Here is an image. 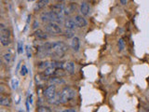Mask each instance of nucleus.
<instances>
[{
  "mask_svg": "<svg viewBox=\"0 0 149 112\" xmlns=\"http://www.w3.org/2000/svg\"><path fill=\"white\" fill-rule=\"evenodd\" d=\"M0 41H1V44L5 47L8 46L11 43L10 37H6V36H0Z\"/></svg>",
  "mask_w": 149,
  "mask_h": 112,
  "instance_id": "nucleus-17",
  "label": "nucleus"
},
{
  "mask_svg": "<svg viewBox=\"0 0 149 112\" xmlns=\"http://www.w3.org/2000/svg\"><path fill=\"white\" fill-rule=\"evenodd\" d=\"M61 112H77V111H76V109H74V108H68V109L63 110V111H61Z\"/></svg>",
  "mask_w": 149,
  "mask_h": 112,
  "instance_id": "nucleus-27",
  "label": "nucleus"
},
{
  "mask_svg": "<svg viewBox=\"0 0 149 112\" xmlns=\"http://www.w3.org/2000/svg\"><path fill=\"white\" fill-rule=\"evenodd\" d=\"M64 26L66 28V30H70V31H74L76 28L77 27L76 22H74V19H68L64 22Z\"/></svg>",
  "mask_w": 149,
  "mask_h": 112,
  "instance_id": "nucleus-8",
  "label": "nucleus"
},
{
  "mask_svg": "<svg viewBox=\"0 0 149 112\" xmlns=\"http://www.w3.org/2000/svg\"><path fill=\"white\" fill-rule=\"evenodd\" d=\"M25 105H26V110H27V112H29L30 111V107H29V101H28V99L25 102Z\"/></svg>",
  "mask_w": 149,
  "mask_h": 112,
  "instance_id": "nucleus-28",
  "label": "nucleus"
},
{
  "mask_svg": "<svg viewBox=\"0 0 149 112\" xmlns=\"http://www.w3.org/2000/svg\"><path fill=\"white\" fill-rule=\"evenodd\" d=\"M63 69L64 71L70 74V75H73L74 73V64L73 62H66L64 63L63 64Z\"/></svg>",
  "mask_w": 149,
  "mask_h": 112,
  "instance_id": "nucleus-9",
  "label": "nucleus"
},
{
  "mask_svg": "<svg viewBox=\"0 0 149 112\" xmlns=\"http://www.w3.org/2000/svg\"><path fill=\"white\" fill-rule=\"evenodd\" d=\"M57 68L53 67V66H49L48 68H46L44 71H43V75L45 77H50V76H54V74L56 72Z\"/></svg>",
  "mask_w": 149,
  "mask_h": 112,
  "instance_id": "nucleus-14",
  "label": "nucleus"
},
{
  "mask_svg": "<svg viewBox=\"0 0 149 112\" xmlns=\"http://www.w3.org/2000/svg\"><path fill=\"white\" fill-rule=\"evenodd\" d=\"M17 50L19 54H22L23 52V44L22 41L18 42V46H17Z\"/></svg>",
  "mask_w": 149,
  "mask_h": 112,
  "instance_id": "nucleus-21",
  "label": "nucleus"
},
{
  "mask_svg": "<svg viewBox=\"0 0 149 112\" xmlns=\"http://www.w3.org/2000/svg\"><path fill=\"white\" fill-rule=\"evenodd\" d=\"M10 104H11L10 98H8V96L1 95V97H0V105L3 106H10Z\"/></svg>",
  "mask_w": 149,
  "mask_h": 112,
  "instance_id": "nucleus-15",
  "label": "nucleus"
},
{
  "mask_svg": "<svg viewBox=\"0 0 149 112\" xmlns=\"http://www.w3.org/2000/svg\"><path fill=\"white\" fill-rule=\"evenodd\" d=\"M146 109L149 112V103H148V104H146Z\"/></svg>",
  "mask_w": 149,
  "mask_h": 112,
  "instance_id": "nucleus-30",
  "label": "nucleus"
},
{
  "mask_svg": "<svg viewBox=\"0 0 149 112\" xmlns=\"http://www.w3.org/2000/svg\"><path fill=\"white\" fill-rule=\"evenodd\" d=\"M120 3L122 5H126L127 4V0H120Z\"/></svg>",
  "mask_w": 149,
  "mask_h": 112,
  "instance_id": "nucleus-29",
  "label": "nucleus"
},
{
  "mask_svg": "<svg viewBox=\"0 0 149 112\" xmlns=\"http://www.w3.org/2000/svg\"><path fill=\"white\" fill-rule=\"evenodd\" d=\"M125 41H124V39L123 38H119V40H118V50L119 51H122V50H124V49H125Z\"/></svg>",
  "mask_w": 149,
  "mask_h": 112,
  "instance_id": "nucleus-19",
  "label": "nucleus"
},
{
  "mask_svg": "<svg viewBox=\"0 0 149 112\" xmlns=\"http://www.w3.org/2000/svg\"><path fill=\"white\" fill-rule=\"evenodd\" d=\"M26 52H27V57L28 58H31L32 57V54L30 52V49H29V47L26 46Z\"/></svg>",
  "mask_w": 149,
  "mask_h": 112,
  "instance_id": "nucleus-25",
  "label": "nucleus"
},
{
  "mask_svg": "<svg viewBox=\"0 0 149 112\" xmlns=\"http://www.w3.org/2000/svg\"><path fill=\"white\" fill-rule=\"evenodd\" d=\"M49 0H38L35 7V10L36 11H39L40 9H42L43 8H45L47 5L49 4Z\"/></svg>",
  "mask_w": 149,
  "mask_h": 112,
  "instance_id": "nucleus-13",
  "label": "nucleus"
},
{
  "mask_svg": "<svg viewBox=\"0 0 149 112\" xmlns=\"http://www.w3.org/2000/svg\"><path fill=\"white\" fill-rule=\"evenodd\" d=\"M50 65H51V62H49V61H45V62H41V63H39L38 64H37V67H38L39 69L45 70L46 68L49 67Z\"/></svg>",
  "mask_w": 149,
  "mask_h": 112,
  "instance_id": "nucleus-18",
  "label": "nucleus"
},
{
  "mask_svg": "<svg viewBox=\"0 0 149 112\" xmlns=\"http://www.w3.org/2000/svg\"><path fill=\"white\" fill-rule=\"evenodd\" d=\"M0 36H6V37H10V36H11L10 30H9L4 23H1V24H0Z\"/></svg>",
  "mask_w": 149,
  "mask_h": 112,
  "instance_id": "nucleus-11",
  "label": "nucleus"
},
{
  "mask_svg": "<svg viewBox=\"0 0 149 112\" xmlns=\"http://www.w3.org/2000/svg\"><path fill=\"white\" fill-rule=\"evenodd\" d=\"M34 36H36V38L38 39V40H46L47 38H48V35H47L46 33L41 29L36 30L34 33Z\"/></svg>",
  "mask_w": 149,
  "mask_h": 112,
  "instance_id": "nucleus-10",
  "label": "nucleus"
},
{
  "mask_svg": "<svg viewBox=\"0 0 149 112\" xmlns=\"http://www.w3.org/2000/svg\"><path fill=\"white\" fill-rule=\"evenodd\" d=\"M19 87V80L16 78H14L11 79V88L13 89V90H17Z\"/></svg>",
  "mask_w": 149,
  "mask_h": 112,
  "instance_id": "nucleus-20",
  "label": "nucleus"
},
{
  "mask_svg": "<svg viewBox=\"0 0 149 112\" xmlns=\"http://www.w3.org/2000/svg\"><path fill=\"white\" fill-rule=\"evenodd\" d=\"M40 19H41V22H46V23L61 22V20L57 17V15H56V14L53 11H51V10L50 11L42 12L41 15H40Z\"/></svg>",
  "mask_w": 149,
  "mask_h": 112,
  "instance_id": "nucleus-3",
  "label": "nucleus"
},
{
  "mask_svg": "<svg viewBox=\"0 0 149 112\" xmlns=\"http://www.w3.org/2000/svg\"><path fill=\"white\" fill-rule=\"evenodd\" d=\"M80 12L83 16H88L90 14V6H88V2H82L80 5Z\"/></svg>",
  "mask_w": 149,
  "mask_h": 112,
  "instance_id": "nucleus-12",
  "label": "nucleus"
},
{
  "mask_svg": "<svg viewBox=\"0 0 149 112\" xmlns=\"http://www.w3.org/2000/svg\"><path fill=\"white\" fill-rule=\"evenodd\" d=\"M68 47L63 41H55L50 43L49 56L53 58H63L67 52Z\"/></svg>",
  "mask_w": 149,
  "mask_h": 112,
  "instance_id": "nucleus-1",
  "label": "nucleus"
},
{
  "mask_svg": "<svg viewBox=\"0 0 149 112\" xmlns=\"http://www.w3.org/2000/svg\"><path fill=\"white\" fill-rule=\"evenodd\" d=\"M56 94H57V91H56V85H51L48 86L44 91V96L47 98L48 100H50L51 98H53Z\"/></svg>",
  "mask_w": 149,
  "mask_h": 112,
  "instance_id": "nucleus-5",
  "label": "nucleus"
},
{
  "mask_svg": "<svg viewBox=\"0 0 149 112\" xmlns=\"http://www.w3.org/2000/svg\"><path fill=\"white\" fill-rule=\"evenodd\" d=\"M37 27H38V22L36 20L34 22V23H33V29H36Z\"/></svg>",
  "mask_w": 149,
  "mask_h": 112,
  "instance_id": "nucleus-26",
  "label": "nucleus"
},
{
  "mask_svg": "<svg viewBox=\"0 0 149 112\" xmlns=\"http://www.w3.org/2000/svg\"><path fill=\"white\" fill-rule=\"evenodd\" d=\"M70 46H71V49L74 51V52H77L79 49H80V39H79L77 36H74L71 40V44H70Z\"/></svg>",
  "mask_w": 149,
  "mask_h": 112,
  "instance_id": "nucleus-7",
  "label": "nucleus"
},
{
  "mask_svg": "<svg viewBox=\"0 0 149 112\" xmlns=\"http://www.w3.org/2000/svg\"><path fill=\"white\" fill-rule=\"evenodd\" d=\"M21 75L22 77H24V76H26L27 75V73H28V69H27V67H26V65H24L23 64L22 66V68H21Z\"/></svg>",
  "mask_w": 149,
  "mask_h": 112,
  "instance_id": "nucleus-22",
  "label": "nucleus"
},
{
  "mask_svg": "<svg viewBox=\"0 0 149 112\" xmlns=\"http://www.w3.org/2000/svg\"><path fill=\"white\" fill-rule=\"evenodd\" d=\"M45 31L51 35L62 34L63 30L58 22H49L45 25Z\"/></svg>",
  "mask_w": 149,
  "mask_h": 112,
  "instance_id": "nucleus-4",
  "label": "nucleus"
},
{
  "mask_svg": "<svg viewBox=\"0 0 149 112\" xmlns=\"http://www.w3.org/2000/svg\"><path fill=\"white\" fill-rule=\"evenodd\" d=\"M74 22H76L77 27H79V28H83V27L87 26V24H88L87 20L83 16L77 15V16H74Z\"/></svg>",
  "mask_w": 149,
  "mask_h": 112,
  "instance_id": "nucleus-6",
  "label": "nucleus"
},
{
  "mask_svg": "<svg viewBox=\"0 0 149 112\" xmlns=\"http://www.w3.org/2000/svg\"><path fill=\"white\" fill-rule=\"evenodd\" d=\"M3 61L5 62V64H10L13 61V56L10 52H7L3 55Z\"/></svg>",
  "mask_w": 149,
  "mask_h": 112,
  "instance_id": "nucleus-16",
  "label": "nucleus"
},
{
  "mask_svg": "<svg viewBox=\"0 0 149 112\" xmlns=\"http://www.w3.org/2000/svg\"><path fill=\"white\" fill-rule=\"evenodd\" d=\"M37 112H52V111L47 106H39L38 109H37Z\"/></svg>",
  "mask_w": 149,
  "mask_h": 112,
  "instance_id": "nucleus-23",
  "label": "nucleus"
},
{
  "mask_svg": "<svg viewBox=\"0 0 149 112\" xmlns=\"http://www.w3.org/2000/svg\"><path fill=\"white\" fill-rule=\"evenodd\" d=\"M65 36L66 37H74V34H73V32L72 31H70V30H67L66 32H65Z\"/></svg>",
  "mask_w": 149,
  "mask_h": 112,
  "instance_id": "nucleus-24",
  "label": "nucleus"
},
{
  "mask_svg": "<svg viewBox=\"0 0 149 112\" xmlns=\"http://www.w3.org/2000/svg\"><path fill=\"white\" fill-rule=\"evenodd\" d=\"M76 96V91L71 87H65L63 90L60 92V102L61 104H66L69 101L74 99Z\"/></svg>",
  "mask_w": 149,
  "mask_h": 112,
  "instance_id": "nucleus-2",
  "label": "nucleus"
}]
</instances>
